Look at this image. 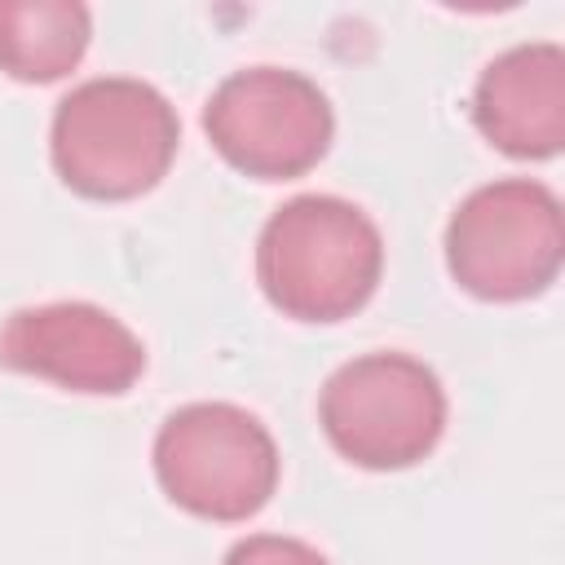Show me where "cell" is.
Listing matches in <instances>:
<instances>
[{"label": "cell", "mask_w": 565, "mask_h": 565, "mask_svg": "<svg viewBox=\"0 0 565 565\" xmlns=\"http://www.w3.org/2000/svg\"><path fill=\"white\" fill-rule=\"evenodd\" d=\"M0 366L66 393L124 397L146 371L141 335L102 305L49 300L13 309L0 327Z\"/></svg>", "instance_id": "cell-7"}, {"label": "cell", "mask_w": 565, "mask_h": 565, "mask_svg": "<svg viewBox=\"0 0 565 565\" xmlns=\"http://www.w3.org/2000/svg\"><path fill=\"white\" fill-rule=\"evenodd\" d=\"M380 278V225L340 194H296L260 225L256 282L291 322H344L371 305Z\"/></svg>", "instance_id": "cell-1"}, {"label": "cell", "mask_w": 565, "mask_h": 565, "mask_svg": "<svg viewBox=\"0 0 565 565\" xmlns=\"http://www.w3.org/2000/svg\"><path fill=\"white\" fill-rule=\"evenodd\" d=\"M212 150L252 181H296L322 163L335 137L327 93L282 66H243L203 102Z\"/></svg>", "instance_id": "cell-6"}, {"label": "cell", "mask_w": 565, "mask_h": 565, "mask_svg": "<svg viewBox=\"0 0 565 565\" xmlns=\"http://www.w3.org/2000/svg\"><path fill=\"white\" fill-rule=\"evenodd\" d=\"M472 124L508 159H556L565 146V49L516 44L472 84Z\"/></svg>", "instance_id": "cell-8"}, {"label": "cell", "mask_w": 565, "mask_h": 565, "mask_svg": "<svg viewBox=\"0 0 565 565\" xmlns=\"http://www.w3.org/2000/svg\"><path fill=\"white\" fill-rule=\"evenodd\" d=\"M446 388L411 353H362L335 366L318 393V424L340 459L366 472L424 463L446 437Z\"/></svg>", "instance_id": "cell-4"}, {"label": "cell", "mask_w": 565, "mask_h": 565, "mask_svg": "<svg viewBox=\"0 0 565 565\" xmlns=\"http://www.w3.org/2000/svg\"><path fill=\"white\" fill-rule=\"evenodd\" d=\"M93 40V13L79 0H0V71L18 84L71 75Z\"/></svg>", "instance_id": "cell-9"}, {"label": "cell", "mask_w": 565, "mask_h": 565, "mask_svg": "<svg viewBox=\"0 0 565 565\" xmlns=\"http://www.w3.org/2000/svg\"><path fill=\"white\" fill-rule=\"evenodd\" d=\"M221 565H331V561L291 534H247L225 552Z\"/></svg>", "instance_id": "cell-10"}, {"label": "cell", "mask_w": 565, "mask_h": 565, "mask_svg": "<svg viewBox=\"0 0 565 565\" xmlns=\"http://www.w3.org/2000/svg\"><path fill=\"white\" fill-rule=\"evenodd\" d=\"M181 146L177 106L146 79L97 75L75 84L49 124V159L57 181L93 203H128L150 194Z\"/></svg>", "instance_id": "cell-2"}, {"label": "cell", "mask_w": 565, "mask_h": 565, "mask_svg": "<svg viewBox=\"0 0 565 565\" xmlns=\"http://www.w3.org/2000/svg\"><path fill=\"white\" fill-rule=\"evenodd\" d=\"M150 459L168 503L216 525L252 521L282 477L274 433L234 402L177 406L159 424Z\"/></svg>", "instance_id": "cell-3"}, {"label": "cell", "mask_w": 565, "mask_h": 565, "mask_svg": "<svg viewBox=\"0 0 565 565\" xmlns=\"http://www.w3.org/2000/svg\"><path fill=\"white\" fill-rule=\"evenodd\" d=\"M565 260L561 199L530 177L477 185L446 221L450 278L490 305L543 296Z\"/></svg>", "instance_id": "cell-5"}]
</instances>
